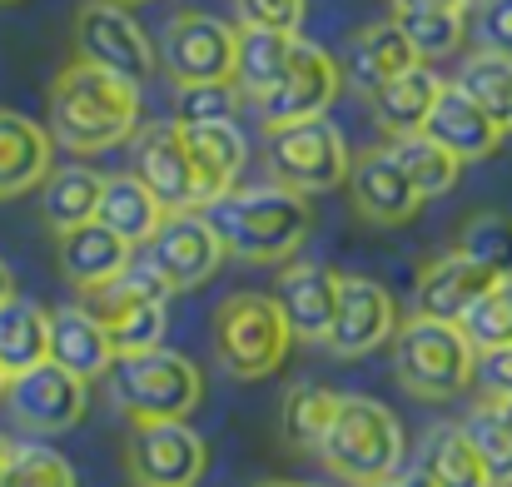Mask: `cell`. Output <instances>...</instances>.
<instances>
[{
  "label": "cell",
  "mask_w": 512,
  "mask_h": 487,
  "mask_svg": "<svg viewBox=\"0 0 512 487\" xmlns=\"http://www.w3.org/2000/svg\"><path fill=\"white\" fill-rule=\"evenodd\" d=\"M458 328L468 333V343L478 348V358L512 348V279H498V284L458 319Z\"/></svg>",
  "instance_id": "obj_38"
},
{
  "label": "cell",
  "mask_w": 512,
  "mask_h": 487,
  "mask_svg": "<svg viewBox=\"0 0 512 487\" xmlns=\"http://www.w3.org/2000/svg\"><path fill=\"white\" fill-rule=\"evenodd\" d=\"M463 433H468V443L478 448V458H483L493 487H512V423L503 418V408H498L493 398H483V403L463 418Z\"/></svg>",
  "instance_id": "obj_36"
},
{
  "label": "cell",
  "mask_w": 512,
  "mask_h": 487,
  "mask_svg": "<svg viewBox=\"0 0 512 487\" xmlns=\"http://www.w3.org/2000/svg\"><path fill=\"white\" fill-rule=\"evenodd\" d=\"M458 254L478 259L483 269H493L498 279H512V214L503 209H483L458 229Z\"/></svg>",
  "instance_id": "obj_37"
},
{
  "label": "cell",
  "mask_w": 512,
  "mask_h": 487,
  "mask_svg": "<svg viewBox=\"0 0 512 487\" xmlns=\"http://www.w3.org/2000/svg\"><path fill=\"white\" fill-rule=\"evenodd\" d=\"M493 403L503 408V418H508V423H512V398H493Z\"/></svg>",
  "instance_id": "obj_48"
},
{
  "label": "cell",
  "mask_w": 512,
  "mask_h": 487,
  "mask_svg": "<svg viewBox=\"0 0 512 487\" xmlns=\"http://www.w3.org/2000/svg\"><path fill=\"white\" fill-rule=\"evenodd\" d=\"M50 358V309L15 294L0 304V368L15 378Z\"/></svg>",
  "instance_id": "obj_31"
},
{
  "label": "cell",
  "mask_w": 512,
  "mask_h": 487,
  "mask_svg": "<svg viewBox=\"0 0 512 487\" xmlns=\"http://www.w3.org/2000/svg\"><path fill=\"white\" fill-rule=\"evenodd\" d=\"M50 135L75 155H100L140 135V85L85 60L50 80Z\"/></svg>",
  "instance_id": "obj_1"
},
{
  "label": "cell",
  "mask_w": 512,
  "mask_h": 487,
  "mask_svg": "<svg viewBox=\"0 0 512 487\" xmlns=\"http://www.w3.org/2000/svg\"><path fill=\"white\" fill-rule=\"evenodd\" d=\"M234 60H239V30L234 25H224L219 15H204V10L170 15L165 40H160V65L174 80V90L234 85Z\"/></svg>",
  "instance_id": "obj_10"
},
{
  "label": "cell",
  "mask_w": 512,
  "mask_h": 487,
  "mask_svg": "<svg viewBox=\"0 0 512 487\" xmlns=\"http://www.w3.org/2000/svg\"><path fill=\"white\" fill-rule=\"evenodd\" d=\"M165 204L145 189V179L140 174H105V194H100V224L105 229H115L125 244H135V249H145L155 234H160V224H165Z\"/></svg>",
  "instance_id": "obj_27"
},
{
  "label": "cell",
  "mask_w": 512,
  "mask_h": 487,
  "mask_svg": "<svg viewBox=\"0 0 512 487\" xmlns=\"http://www.w3.org/2000/svg\"><path fill=\"white\" fill-rule=\"evenodd\" d=\"M423 135H433L443 150H453L463 164L473 160H488V155H498V145H503V125L458 85V80H448L443 85V95L433 100V115H428V125H423Z\"/></svg>",
  "instance_id": "obj_20"
},
{
  "label": "cell",
  "mask_w": 512,
  "mask_h": 487,
  "mask_svg": "<svg viewBox=\"0 0 512 487\" xmlns=\"http://www.w3.org/2000/svg\"><path fill=\"white\" fill-rule=\"evenodd\" d=\"M125 468L135 487H199L209 448L189 423H130Z\"/></svg>",
  "instance_id": "obj_11"
},
{
  "label": "cell",
  "mask_w": 512,
  "mask_h": 487,
  "mask_svg": "<svg viewBox=\"0 0 512 487\" xmlns=\"http://www.w3.org/2000/svg\"><path fill=\"white\" fill-rule=\"evenodd\" d=\"M75 60L110 70L120 80L145 85L160 70V50L145 35V25L130 15V5L120 0H85L75 15Z\"/></svg>",
  "instance_id": "obj_8"
},
{
  "label": "cell",
  "mask_w": 512,
  "mask_h": 487,
  "mask_svg": "<svg viewBox=\"0 0 512 487\" xmlns=\"http://www.w3.org/2000/svg\"><path fill=\"white\" fill-rule=\"evenodd\" d=\"M388 155L403 164V174L413 179V189L423 194V199H438V194H448L453 184H458V174H463V160L453 155V150H443L433 135H398V140H388Z\"/></svg>",
  "instance_id": "obj_33"
},
{
  "label": "cell",
  "mask_w": 512,
  "mask_h": 487,
  "mask_svg": "<svg viewBox=\"0 0 512 487\" xmlns=\"http://www.w3.org/2000/svg\"><path fill=\"white\" fill-rule=\"evenodd\" d=\"M204 214L219 229L224 249L244 264H289L314 229L309 194H299L279 179L239 184L224 199H214Z\"/></svg>",
  "instance_id": "obj_2"
},
{
  "label": "cell",
  "mask_w": 512,
  "mask_h": 487,
  "mask_svg": "<svg viewBox=\"0 0 512 487\" xmlns=\"http://www.w3.org/2000/svg\"><path fill=\"white\" fill-rule=\"evenodd\" d=\"M393 373L413 398L448 403L478 378V348L458 324L413 314L393 333Z\"/></svg>",
  "instance_id": "obj_4"
},
{
  "label": "cell",
  "mask_w": 512,
  "mask_h": 487,
  "mask_svg": "<svg viewBox=\"0 0 512 487\" xmlns=\"http://www.w3.org/2000/svg\"><path fill=\"white\" fill-rule=\"evenodd\" d=\"M10 453H15V443L0 433V478H5V463H10Z\"/></svg>",
  "instance_id": "obj_47"
},
{
  "label": "cell",
  "mask_w": 512,
  "mask_h": 487,
  "mask_svg": "<svg viewBox=\"0 0 512 487\" xmlns=\"http://www.w3.org/2000/svg\"><path fill=\"white\" fill-rule=\"evenodd\" d=\"M339 398L343 393L324 388V383H294V388L284 393V443H289L294 453L319 458V448H324V438H329V428H334Z\"/></svg>",
  "instance_id": "obj_32"
},
{
  "label": "cell",
  "mask_w": 512,
  "mask_h": 487,
  "mask_svg": "<svg viewBox=\"0 0 512 487\" xmlns=\"http://www.w3.org/2000/svg\"><path fill=\"white\" fill-rule=\"evenodd\" d=\"M269 169L279 184H289L299 194H329V189L348 184L353 155L343 145L339 125L329 115H319V120L269 130Z\"/></svg>",
  "instance_id": "obj_9"
},
{
  "label": "cell",
  "mask_w": 512,
  "mask_h": 487,
  "mask_svg": "<svg viewBox=\"0 0 512 487\" xmlns=\"http://www.w3.org/2000/svg\"><path fill=\"white\" fill-rule=\"evenodd\" d=\"M498 284V274L493 269H483L478 259H468V254H458V249H448V254H438V259H428L423 269H418V284H413V309L423 314V319H443V324H458L488 289Z\"/></svg>",
  "instance_id": "obj_19"
},
{
  "label": "cell",
  "mask_w": 512,
  "mask_h": 487,
  "mask_svg": "<svg viewBox=\"0 0 512 487\" xmlns=\"http://www.w3.org/2000/svg\"><path fill=\"white\" fill-rule=\"evenodd\" d=\"M443 75L433 70V65H413V70H403L398 80H388L383 90H373L368 95V110H373V125L388 135V140H398V135H418L423 125H428V115H433V100L443 95Z\"/></svg>",
  "instance_id": "obj_26"
},
{
  "label": "cell",
  "mask_w": 512,
  "mask_h": 487,
  "mask_svg": "<svg viewBox=\"0 0 512 487\" xmlns=\"http://www.w3.org/2000/svg\"><path fill=\"white\" fill-rule=\"evenodd\" d=\"M418 468L433 487H493L478 448L468 443L463 423H438L428 428L423 438V453H418Z\"/></svg>",
  "instance_id": "obj_30"
},
{
  "label": "cell",
  "mask_w": 512,
  "mask_h": 487,
  "mask_svg": "<svg viewBox=\"0 0 512 487\" xmlns=\"http://www.w3.org/2000/svg\"><path fill=\"white\" fill-rule=\"evenodd\" d=\"M179 130H184V150L194 160L199 194H204V209H209L214 199L239 189L244 164H249V140L234 120H204V125H179Z\"/></svg>",
  "instance_id": "obj_23"
},
{
  "label": "cell",
  "mask_w": 512,
  "mask_h": 487,
  "mask_svg": "<svg viewBox=\"0 0 512 487\" xmlns=\"http://www.w3.org/2000/svg\"><path fill=\"white\" fill-rule=\"evenodd\" d=\"M120 5H145V0H120Z\"/></svg>",
  "instance_id": "obj_51"
},
{
  "label": "cell",
  "mask_w": 512,
  "mask_h": 487,
  "mask_svg": "<svg viewBox=\"0 0 512 487\" xmlns=\"http://www.w3.org/2000/svg\"><path fill=\"white\" fill-rule=\"evenodd\" d=\"M339 269L319 264V259H289L279 269V284H274V299L284 309V319L294 328L299 343H324L334 314H339Z\"/></svg>",
  "instance_id": "obj_17"
},
{
  "label": "cell",
  "mask_w": 512,
  "mask_h": 487,
  "mask_svg": "<svg viewBox=\"0 0 512 487\" xmlns=\"http://www.w3.org/2000/svg\"><path fill=\"white\" fill-rule=\"evenodd\" d=\"M403 453H408V443H403V423L393 418V408H383L378 398H363V393H343L334 428L319 448L324 468L353 487H373L403 473Z\"/></svg>",
  "instance_id": "obj_3"
},
{
  "label": "cell",
  "mask_w": 512,
  "mask_h": 487,
  "mask_svg": "<svg viewBox=\"0 0 512 487\" xmlns=\"http://www.w3.org/2000/svg\"><path fill=\"white\" fill-rule=\"evenodd\" d=\"M145 259L170 279L174 294H184V289L209 284L219 274V264L229 259V249H224L219 229L209 224V214L189 209V214H165L160 234L145 244Z\"/></svg>",
  "instance_id": "obj_14"
},
{
  "label": "cell",
  "mask_w": 512,
  "mask_h": 487,
  "mask_svg": "<svg viewBox=\"0 0 512 487\" xmlns=\"http://www.w3.org/2000/svg\"><path fill=\"white\" fill-rule=\"evenodd\" d=\"M398 10H473V0H393V15Z\"/></svg>",
  "instance_id": "obj_44"
},
{
  "label": "cell",
  "mask_w": 512,
  "mask_h": 487,
  "mask_svg": "<svg viewBox=\"0 0 512 487\" xmlns=\"http://www.w3.org/2000/svg\"><path fill=\"white\" fill-rule=\"evenodd\" d=\"M110 398L130 423H184L204 403V373L174 348L125 353L110 368Z\"/></svg>",
  "instance_id": "obj_5"
},
{
  "label": "cell",
  "mask_w": 512,
  "mask_h": 487,
  "mask_svg": "<svg viewBox=\"0 0 512 487\" xmlns=\"http://www.w3.org/2000/svg\"><path fill=\"white\" fill-rule=\"evenodd\" d=\"M458 85L512 135V60L508 55L473 50V55L463 60V70H458Z\"/></svg>",
  "instance_id": "obj_35"
},
{
  "label": "cell",
  "mask_w": 512,
  "mask_h": 487,
  "mask_svg": "<svg viewBox=\"0 0 512 487\" xmlns=\"http://www.w3.org/2000/svg\"><path fill=\"white\" fill-rule=\"evenodd\" d=\"M294 50H299V35H289V30H249L244 25L239 30V60H234V90L249 105L264 100L284 80Z\"/></svg>",
  "instance_id": "obj_28"
},
{
  "label": "cell",
  "mask_w": 512,
  "mask_h": 487,
  "mask_svg": "<svg viewBox=\"0 0 512 487\" xmlns=\"http://www.w3.org/2000/svg\"><path fill=\"white\" fill-rule=\"evenodd\" d=\"M5 388H10V373L0 368V403H5Z\"/></svg>",
  "instance_id": "obj_50"
},
{
  "label": "cell",
  "mask_w": 512,
  "mask_h": 487,
  "mask_svg": "<svg viewBox=\"0 0 512 487\" xmlns=\"http://www.w3.org/2000/svg\"><path fill=\"white\" fill-rule=\"evenodd\" d=\"M50 363L95 383V378H110V368L120 363V348H115L110 328L85 304H65V309H50Z\"/></svg>",
  "instance_id": "obj_22"
},
{
  "label": "cell",
  "mask_w": 512,
  "mask_h": 487,
  "mask_svg": "<svg viewBox=\"0 0 512 487\" xmlns=\"http://www.w3.org/2000/svg\"><path fill=\"white\" fill-rule=\"evenodd\" d=\"M339 90H343V65L324 45L299 40L284 80L264 100H254V110H259V120L269 130H284V125H299V120H319L339 100Z\"/></svg>",
  "instance_id": "obj_13"
},
{
  "label": "cell",
  "mask_w": 512,
  "mask_h": 487,
  "mask_svg": "<svg viewBox=\"0 0 512 487\" xmlns=\"http://www.w3.org/2000/svg\"><path fill=\"white\" fill-rule=\"evenodd\" d=\"M5 299H15V274H10V264L0 259V304H5Z\"/></svg>",
  "instance_id": "obj_46"
},
{
  "label": "cell",
  "mask_w": 512,
  "mask_h": 487,
  "mask_svg": "<svg viewBox=\"0 0 512 487\" xmlns=\"http://www.w3.org/2000/svg\"><path fill=\"white\" fill-rule=\"evenodd\" d=\"M170 279L150 264V259H130L125 274H115L105 289L85 294L90 314L110 328L120 358L125 353H150V348H165V333H170Z\"/></svg>",
  "instance_id": "obj_7"
},
{
  "label": "cell",
  "mask_w": 512,
  "mask_h": 487,
  "mask_svg": "<svg viewBox=\"0 0 512 487\" xmlns=\"http://www.w3.org/2000/svg\"><path fill=\"white\" fill-rule=\"evenodd\" d=\"M478 383L488 398H512V348L478 358Z\"/></svg>",
  "instance_id": "obj_43"
},
{
  "label": "cell",
  "mask_w": 512,
  "mask_h": 487,
  "mask_svg": "<svg viewBox=\"0 0 512 487\" xmlns=\"http://www.w3.org/2000/svg\"><path fill=\"white\" fill-rule=\"evenodd\" d=\"M239 20L249 30H289L299 35V20H304V0H234Z\"/></svg>",
  "instance_id": "obj_42"
},
{
  "label": "cell",
  "mask_w": 512,
  "mask_h": 487,
  "mask_svg": "<svg viewBox=\"0 0 512 487\" xmlns=\"http://www.w3.org/2000/svg\"><path fill=\"white\" fill-rule=\"evenodd\" d=\"M0 5H10V0H0Z\"/></svg>",
  "instance_id": "obj_52"
},
{
  "label": "cell",
  "mask_w": 512,
  "mask_h": 487,
  "mask_svg": "<svg viewBox=\"0 0 512 487\" xmlns=\"http://www.w3.org/2000/svg\"><path fill=\"white\" fill-rule=\"evenodd\" d=\"M373 487H433L423 478V468H403V473H393L388 483H373Z\"/></svg>",
  "instance_id": "obj_45"
},
{
  "label": "cell",
  "mask_w": 512,
  "mask_h": 487,
  "mask_svg": "<svg viewBox=\"0 0 512 487\" xmlns=\"http://www.w3.org/2000/svg\"><path fill=\"white\" fill-rule=\"evenodd\" d=\"M393 333H398L393 294H388L378 279L343 274L339 279V314H334V328H329L324 348H329L334 358H363V353L393 343Z\"/></svg>",
  "instance_id": "obj_16"
},
{
  "label": "cell",
  "mask_w": 512,
  "mask_h": 487,
  "mask_svg": "<svg viewBox=\"0 0 512 487\" xmlns=\"http://www.w3.org/2000/svg\"><path fill=\"white\" fill-rule=\"evenodd\" d=\"M5 408H10V418H15L25 433L55 438V433H70V428L85 418V408H90V383L45 358V363H35V368H25V373L10 378Z\"/></svg>",
  "instance_id": "obj_12"
},
{
  "label": "cell",
  "mask_w": 512,
  "mask_h": 487,
  "mask_svg": "<svg viewBox=\"0 0 512 487\" xmlns=\"http://www.w3.org/2000/svg\"><path fill=\"white\" fill-rule=\"evenodd\" d=\"M259 487H309V483H284V478H269V483H259Z\"/></svg>",
  "instance_id": "obj_49"
},
{
  "label": "cell",
  "mask_w": 512,
  "mask_h": 487,
  "mask_svg": "<svg viewBox=\"0 0 512 487\" xmlns=\"http://www.w3.org/2000/svg\"><path fill=\"white\" fill-rule=\"evenodd\" d=\"M348 199H353V209L368 224H383V229L408 224L423 209V194L413 189V179L403 174V164L388 155V145L383 150H363L353 160V169H348Z\"/></svg>",
  "instance_id": "obj_18"
},
{
  "label": "cell",
  "mask_w": 512,
  "mask_h": 487,
  "mask_svg": "<svg viewBox=\"0 0 512 487\" xmlns=\"http://www.w3.org/2000/svg\"><path fill=\"white\" fill-rule=\"evenodd\" d=\"M0 487H75V468L45 443H15Z\"/></svg>",
  "instance_id": "obj_39"
},
{
  "label": "cell",
  "mask_w": 512,
  "mask_h": 487,
  "mask_svg": "<svg viewBox=\"0 0 512 487\" xmlns=\"http://www.w3.org/2000/svg\"><path fill=\"white\" fill-rule=\"evenodd\" d=\"M100 194H105V174L100 169H90V164L50 169V179L40 189V219H45V229L65 234L75 224H90L100 214Z\"/></svg>",
  "instance_id": "obj_29"
},
{
  "label": "cell",
  "mask_w": 512,
  "mask_h": 487,
  "mask_svg": "<svg viewBox=\"0 0 512 487\" xmlns=\"http://www.w3.org/2000/svg\"><path fill=\"white\" fill-rule=\"evenodd\" d=\"M339 65H343V80H348L358 95H373V90H383L388 80H398L403 70H413L418 55H413L408 35H403L393 20H373V25H363V30L348 35Z\"/></svg>",
  "instance_id": "obj_24"
},
{
  "label": "cell",
  "mask_w": 512,
  "mask_h": 487,
  "mask_svg": "<svg viewBox=\"0 0 512 487\" xmlns=\"http://www.w3.org/2000/svg\"><path fill=\"white\" fill-rule=\"evenodd\" d=\"M468 35H473L478 50L508 55L512 60V0H473V10H468Z\"/></svg>",
  "instance_id": "obj_41"
},
{
  "label": "cell",
  "mask_w": 512,
  "mask_h": 487,
  "mask_svg": "<svg viewBox=\"0 0 512 487\" xmlns=\"http://www.w3.org/2000/svg\"><path fill=\"white\" fill-rule=\"evenodd\" d=\"M55 169V135L20 110H0V199L40 189Z\"/></svg>",
  "instance_id": "obj_25"
},
{
  "label": "cell",
  "mask_w": 512,
  "mask_h": 487,
  "mask_svg": "<svg viewBox=\"0 0 512 487\" xmlns=\"http://www.w3.org/2000/svg\"><path fill=\"white\" fill-rule=\"evenodd\" d=\"M214 358L229 378L254 383L284 368L289 348H294V328L284 319L274 294H229L214 309Z\"/></svg>",
  "instance_id": "obj_6"
},
{
  "label": "cell",
  "mask_w": 512,
  "mask_h": 487,
  "mask_svg": "<svg viewBox=\"0 0 512 487\" xmlns=\"http://www.w3.org/2000/svg\"><path fill=\"white\" fill-rule=\"evenodd\" d=\"M130 259H135V244H125V239H120L115 229H105L100 219L55 234V264H60V274H65L80 294L105 289L115 274L130 269Z\"/></svg>",
  "instance_id": "obj_21"
},
{
  "label": "cell",
  "mask_w": 512,
  "mask_h": 487,
  "mask_svg": "<svg viewBox=\"0 0 512 487\" xmlns=\"http://www.w3.org/2000/svg\"><path fill=\"white\" fill-rule=\"evenodd\" d=\"M393 25L408 35V45L423 65L453 55L468 40V10H398Z\"/></svg>",
  "instance_id": "obj_34"
},
{
  "label": "cell",
  "mask_w": 512,
  "mask_h": 487,
  "mask_svg": "<svg viewBox=\"0 0 512 487\" xmlns=\"http://www.w3.org/2000/svg\"><path fill=\"white\" fill-rule=\"evenodd\" d=\"M130 174H140L145 189H150L170 214L204 209L199 174H194V160H189V150H184V130H179V120L145 125V130L130 140Z\"/></svg>",
  "instance_id": "obj_15"
},
{
  "label": "cell",
  "mask_w": 512,
  "mask_h": 487,
  "mask_svg": "<svg viewBox=\"0 0 512 487\" xmlns=\"http://www.w3.org/2000/svg\"><path fill=\"white\" fill-rule=\"evenodd\" d=\"M174 120L179 125H204V120H234L239 110V90L234 85H189L174 95Z\"/></svg>",
  "instance_id": "obj_40"
}]
</instances>
